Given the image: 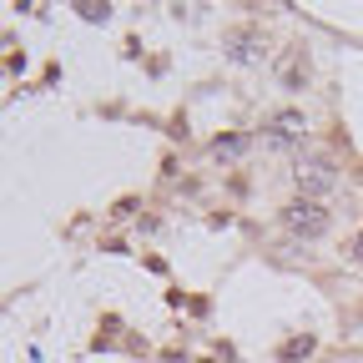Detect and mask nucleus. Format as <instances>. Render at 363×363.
I'll list each match as a JSON object with an SVG mask.
<instances>
[{
    "label": "nucleus",
    "mask_w": 363,
    "mask_h": 363,
    "mask_svg": "<svg viewBox=\"0 0 363 363\" xmlns=\"http://www.w3.org/2000/svg\"><path fill=\"white\" fill-rule=\"evenodd\" d=\"M283 227H288L298 242H318V238L328 233V207H323V202L298 197V202H288V207H283Z\"/></svg>",
    "instance_id": "nucleus-1"
},
{
    "label": "nucleus",
    "mask_w": 363,
    "mask_h": 363,
    "mask_svg": "<svg viewBox=\"0 0 363 363\" xmlns=\"http://www.w3.org/2000/svg\"><path fill=\"white\" fill-rule=\"evenodd\" d=\"M293 182H298V192H303L308 202H318L323 192L338 187V167H333L328 157H303V162H293Z\"/></svg>",
    "instance_id": "nucleus-2"
},
{
    "label": "nucleus",
    "mask_w": 363,
    "mask_h": 363,
    "mask_svg": "<svg viewBox=\"0 0 363 363\" xmlns=\"http://www.w3.org/2000/svg\"><path fill=\"white\" fill-rule=\"evenodd\" d=\"M303 136H308V116L303 111H278V116H267V126H262V142L267 147H298L303 142Z\"/></svg>",
    "instance_id": "nucleus-3"
},
{
    "label": "nucleus",
    "mask_w": 363,
    "mask_h": 363,
    "mask_svg": "<svg viewBox=\"0 0 363 363\" xmlns=\"http://www.w3.org/2000/svg\"><path fill=\"white\" fill-rule=\"evenodd\" d=\"M227 56H233V61H262L267 56V35L262 30H238V35H227Z\"/></svg>",
    "instance_id": "nucleus-4"
},
{
    "label": "nucleus",
    "mask_w": 363,
    "mask_h": 363,
    "mask_svg": "<svg viewBox=\"0 0 363 363\" xmlns=\"http://www.w3.org/2000/svg\"><path fill=\"white\" fill-rule=\"evenodd\" d=\"M247 157V136L242 131H222L212 142V162H242Z\"/></svg>",
    "instance_id": "nucleus-5"
},
{
    "label": "nucleus",
    "mask_w": 363,
    "mask_h": 363,
    "mask_svg": "<svg viewBox=\"0 0 363 363\" xmlns=\"http://www.w3.org/2000/svg\"><path fill=\"white\" fill-rule=\"evenodd\" d=\"M283 86H308V66H303V56H293V61H283Z\"/></svg>",
    "instance_id": "nucleus-6"
},
{
    "label": "nucleus",
    "mask_w": 363,
    "mask_h": 363,
    "mask_svg": "<svg viewBox=\"0 0 363 363\" xmlns=\"http://www.w3.org/2000/svg\"><path fill=\"white\" fill-rule=\"evenodd\" d=\"M308 353H313V338H293V343H283L278 358H283V363H298V358H308Z\"/></svg>",
    "instance_id": "nucleus-7"
},
{
    "label": "nucleus",
    "mask_w": 363,
    "mask_h": 363,
    "mask_svg": "<svg viewBox=\"0 0 363 363\" xmlns=\"http://www.w3.org/2000/svg\"><path fill=\"white\" fill-rule=\"evenodd\" d=\"M348 252H353V262H363V233L353 238V247H348Z\"/></svg>",
    "instance_id": "nucleus-8"
}]
</instances>
